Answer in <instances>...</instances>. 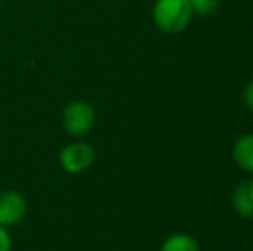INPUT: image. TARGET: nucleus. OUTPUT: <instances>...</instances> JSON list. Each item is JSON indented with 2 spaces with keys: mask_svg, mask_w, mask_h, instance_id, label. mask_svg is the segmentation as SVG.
Here are the masks:
<instances>
[{
  "mask_svg": "<svg viewBox=\"0 0 253 251\" xmlns=\"http://www.w3.org/2000/svg\"><path fill=\"white\" fill-rule=\"evenodd\" d=\"M233 207L238 215L253 218V179L236 186L233 193Z\"/></svg>",
  "mask_w": 253,
  "mask_h": 251,
  "instance_id": "obj_5",
  "label": "nucleus"
},
{
  "mask_svg": "<svg viewBox=\"0 0 253 251\" xmlns=\"http://www.w3.org/2000/svg\"><path fill=\"white\" fill-rule=\"evenodd\" d=\"M233 158L241 169L253 172V134H245L234 143Z\"/></svg>",
  "mask_w": 253,
  "mask_h": 251,
  "instance_id": "obj_6",
  "label": "nucleus"
},
{
  "mask_svg": "<svg viewBox=\"0 0 253 251\" xmlns=\"http://www.w3.org/2000/svg\"><path fill=\"white\" fill-rule=\"evenodd\" d=\"M162 251H200V248L191 236L172 234L164 241Z\"/></svg>",
  "mask_w": 253,
  "mask_h": 251,
  "instance_id": "obj_7",
  "label": "nucleus"
},
{
  "mask_svg": "<svg viewBox=\"0 0 253 251\" xmlns=\"http://www.w3.org/2000/svg\"><path fill=\"white\" fill-rule=\"evenodd\" d=\"M95 162V150L86 143L67 144L60 151V165L69 174H81Z\"/></svg>",
  "mask_w": 253,
  "mask_h": 251,
  "instance_id": "obj_3",
  "label": "nucleus"
},
{
  "mask_svg": "<svg viewBox=\"0 0 253 251\" xmlns=\"http://www.w3.org/2000/svg\"><path fill=\"white\" fill-rule=\"evenodd\" d=\"M12 250V241L3 225H0V251H10Z\"/></svg>",
  "mask_w": 253,
  "mask_h": 251,
  "instance_id": "obj_9",
  "label": "nucleus"
},
{
  "mask_svg": "<svg viewBox=\"0 0 253 251\" xmlns=\"http://www.w3.org/2000/svg\"><path fill=\"white\" fill-rule=\"evenodd\" d=\"M28 212V201L17 191L0 193V225L10 227L19 224Z\"/></svg>",
  "mask_w": 253,
  "mask_h": 251,
  "instance_id": "obj_4",
  "label": "nucleus"
},
{
  "mask_svg": "<svg viewBox=\"0 0 253 251\" xmlns=\"http://www.w3.org/2000/svg\"><path fill=\"white\" fill-rule=\"evenodd\" d=\"M243 100H245V104H247V107L253 112V81H250V83L243 88Z\"/></svg>",
  "mask_w": 253,
  "mask_h": 251,
  "instance_id": "obj_10",
  "label": "nucleus"
},
{
  "mask_svg": "<svg viewBox=\"0 0 253 251\" xmlns=\"http://www.w3.org/2000/svg\"><path fill=\"white\" fill-rule=\"evenodd\" d=\"M193 14H200V16H210L219 9L220 0H188Z\"/></svg>",
  "mask_w": 253,
  "mask_h": 251,
  "instance_id": "obj_8",
  "label": "nucleus"
},
{
  "mask_svg": "<svg viewBox=\"0 0 253 251\" xmlns=\"http://www.w3.org/2000/svg\"><path fill=\"white\" fill-rule=\"evenodd\" d=\"M2 2H3V0H0V7H2Z\"/></svg>",
  "mask_w": 253,
  "mask_h": 251,
  "instance_id": "obj_11",
  "label": "nucleus"
},
{
  "mask_svg": "<svg viewBox=\"0 0 253 251\" xmlns=\"http://www.w3.org/2000/svg\"><path fill=\"white\" fill-rule=\"evenodd\" d=\"M193 10L188 0H157L153 3L152 17L162 33H181L190 24Z\"/></svg>",
  "mask_w": 253,
  "mask_h": 251,
  "instance_id": "obj_1",
  "label": "nucleus"
},
{
  "mask_svg": "<svg viewBox=\"0 0 253 251\" xmlns=\"http://www.w3.org/2000/svg\"><path fill=\"white\" fill-rule=\"evenodd\" d=\"M64 129L73 136H84L95 126V108L88 102H71L62 114Z\"/></svg>",
  "mask_w": 253,
  "mask_h": 251,
  "instance_id": "obj_2",
  "label": "nucleus"
}]
</instances>
